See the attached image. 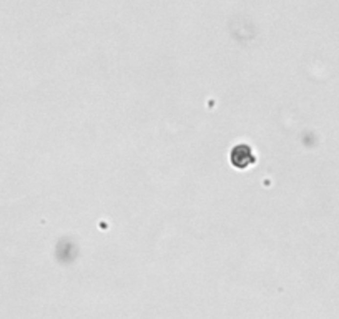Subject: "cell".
<instances>
[]
</instances>
